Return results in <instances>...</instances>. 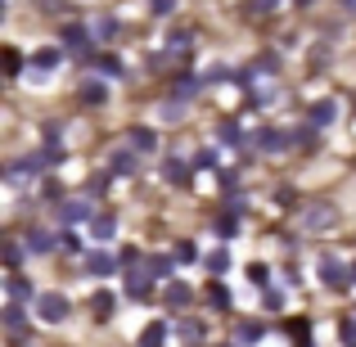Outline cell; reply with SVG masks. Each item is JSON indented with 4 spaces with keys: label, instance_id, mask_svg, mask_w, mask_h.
Segmentation results:
<instances>
[{
    "label": "cell",
    "instance_id": "obj_16",
    "mask_svg": "<svg viewBox=\"0 0 356 347\" xmlns=\"http://www.w3.org/2000/svg\"><path fill=\"white\" fill-rule=\"evenodd\" d=\"M190 302H194L190 284H172L167 289V307H172V312H181V307H190Z\"/></svg>",
    "mask_w": 356,
    "mask_h": 347
},
{
    "label": "cell",
    "instance_id": "obj_35",
    "mask_svg": "<svg viewBox=\"0 0 356 347\" xmlns=\"http://www.w3.org/2000/svg\"><path fill=\"white\" fill-rule=\"evenodd\" d=\"M261 302H266V312H280V307H284V293H280V289H266Z\"/></svg>",
    "mask_w": 356,
    "mask_h": 347
},
{
    "label": "cell",
    "instance_id": "obj_10",
    "mask_svg": "<svg viewBox=\"0 0 356 347\" xmlns=\"http://www.w3.org/2000/svg\"><path fill=\"white\" fill-rule=\"evenodd\" d=\"M127 140H131V149H136V154H149V149L158 145V136H154L149 127H131V131H127Z\"/></svg>",
    "mask_w": 356,
    "mask_h": 347
},
{
    "label": "cell",
    "instance_id": "obj_37",
    "mask_svg": "<svg viewBox=\"0 0 356 347\" xmlns=\"http://www.w3.org/2000/svg\"><path fill=\"white\" fill-rule=\"evenodd\" d=\"M113 32H118V23H113V18H99V23H95V36H99V41H108Z\"/></svg>",
    "mask_w": 356,
    "mask_h": 347
},
{
    "label": "cell",
    "instance_id": "obj_38",
    "mask_svg": "<svg viewBox=\"0 0 356 347\" xmlns=\"http://www.w3.org/2000/svg\"><path fill=\"white\" fill-rule=\"evenodd\" d=\"M95 316H99V321H104V316H113V298H108V293L95 298Z\"/></svg>",
    "mask_w": 356,
    "mask_h": 347
},
{
    "label": "cell",
    "instance_id": "obj_18",
    "mask_svg": "<svg viewBox=\"0 0 356 347\" xmlns=\"http://www.w3.org/2000/svg\"><path fill=\"white\" fill-rule=\"evenodd\" d=\"M334 226V208H312L307 212V230H330Z\"/></svg>",
    "mask_w": 356,
    "mask_h": 347
},
{
    "label": "cell",
    "instance_id": "obj_23",
    "mask_svg": "<svg viewBox=\"0 0 356 347\" xmlns=\"http://www.w3.org/2000/svg\"><path fill=\"white\" fill-rule=\"evenodd\" d=\"M208 271H212V280H217V275H226V271H230V252H208Z\"/></svg>",
    "mask_w": 356,
    "mask_h": 347
},
{
    "label": "cell",
    "instance_id": "obj_41",
    "mask_svg": "<svg viewBox=\"0 0 356 347\" xmlns=\"http://www.w3.org/2000/svg\"><path fill=\"white\" fill-rule=\"evenodd\" d=\"M118 257H122V266H127V271H136V266H140V252H136V248H122Z\"/></svg>",
    "mask_w": 356,
    "mask_h": 347
},
{
    "label": "cell",
    "instance_id": "obj_42",
    "mask_svg": "<svg viewBox=\"0 0 356 347\" xmlns=\"http://www.w3.org/2000/svg\"><path fill=\"white\" fill-rule=\"evenodd\" d=\"M149 9L163 18V14H172V9H176V0H149Z\"/></svg>",
    "mask_w": 356,
    "mask_h": 347
},
{
    "label": "cell",
    "instance_id": "obj_2",
    "mask_svg": "<svg viewBox=\"0 0 356 347\" xmlns=\"http://www.w3.org/2000/svg\"><path fill=\"white\" fill-rule=\"evenodd\" d=\"M316 275H321V284H330V289H348V271H343V261L334 257V252H325V257L316 261Z\"/></svg>",
    "mask_w": 356,
    "mask_h": 347
},
{
    "label": "cell",
    "instance_id": "obj_13",
    "mask_svg": "<svg viewBox=\"0 0 356 347\" xmlns=\"http://www.w3.org/2000/svg\"><path fill=\"white\" fill-rule=\"evenodd\" d=\"M50 248H54V234L50 230H41V226L27 230V252H50Z\"/></svg>",
    "mask_w": 356,
    "mask_h": 347
},
{
    "label": "cell",
    "instance_id": "obj_43",
    "mask_svg": "<svg viewBox=\"0 0 356 347\" xmlns=\"http://www.w3.org/2000/svg\"><path fill=\"white\" fill-rule=\"evenodd\" d=\"M266 275H270V271L261 266V261H257V266H248V280H252V284H266Z\"/></svg>",
    "mask_w": 356,
    "mask_h": 347
},
{
    "label": "cell",
    "instance_id": "obj_9",
    "mask_svg": "<svg viewBox=\"0 0 356 347\" xmlns=\"http://www.w3.org/2000/svg\"><path fill=\"white\" fill-rule=\"evenodd\" d=\"M86 217H90V203L86 199H72V203H63V208H59L63 226H77V221H86Z\"/></svg>",
    "mask_w": 356,
    "mask_h": 347
},
{
    "label": "cell",
    "instance_id": "obj_1",
    "mask_svg": "<svg viewBox=\"0 0 356 347\" xmlns=\"http://www.w3.org/2000/svg\"><path fill=\"white\" fill-rule=\"evenodd\" d=\"M68 312H72V307H68V298H63V293H41V298H36V316H41L45 325L68 321Z\"/></svg>",
    "mask_w": 356,
    "mask_h": 347
},
{
    "label": "cell",
    "instance_id": "obj_7",
    "mask_svg": "<svg viewBox=\"0 0 356 347\" xmlns=\"http://www.w3.org/2000/svg\"><path fill=\"white\" fill-rule=\"evenodd\" d=\"M339 122V104L334 99H316L312 104V127H334Z\"/></svg>",
    "mask_w": 356,
    "mask_h": 347
},
{
    "label": "cell",
    "instance_id": "obj_20",
    "mask_svg": "<svg viewBox=\"0 0 356 347\" xmlns=\"http://www.w3.org/2000/svg\"><path fill=\"white\" fill-rule=\"evenodd\" d=\"M81 99H86V104H104L108 86H104V81H86V86H81Z\"/></svg>",
    "mask_w": 356,
    "mask_h": 347
},
{
    "label": "cell",
    "instance_id": "obj_4",
    "mask_svg": "<svg viewBox=\"0 0 356 347\" xmlns=\"http://www.w3.org/2000/svg\"><path fill=\"white\" fill-rule=\"evenodd\" d=\"M118 266H122V257H113V252H90V257H86V271L99 275V280H108Z\"/></svg>",
    "mask_w": 356,
    "mask_h": 347
},
{
    "label": "cell",
    "instance_id": "obj_17",
    "mask_svg": "<svg viewBox=\"0 0 356 347\" xmlns=\"http://www.w3.org/2000/svg\"><path fill=\"white\" fill-rule=\"evenodd\" d=\"M108 172H118V176H131V172H136V158H131L127 149H118V154H108Z\"/></svg>",
    "mask_w": 356,
    "mask_h": 347
},
{
    "label": "cell",
    "instance_id": "obj_30",
    "mask_svg": "<svg viewBox=\"0 0 356 347\" xmlns=\"http://www.w3.org/2000/svg\"><path fill=\"white\" fill-rule=\"evenodd\" d=\"M18 68H23V54L14 45H5V77H18Z\"/></svg>",
    "mask_w": 356,
    "mask_h": 347
},
{
    "label": "cell",
    "instance_id": "obj_28",
    "mask_svg": "<svg viewBox=\"0 0 356 347\" xmlns=\"http://www.w3.org/2000/svg\"><path fill=\"white\" fill-rule=\"evenodd\" d=\"M194 257H199V248H194L190 239H181V243L172 248V261H181V266H185V261H194Z\"/></svg>",
    "mask_w": 356,
    "mask_h": 347
},
{
    "label": "cell",
    "instance_id": "obj_40",
    "mask_svg": "<svg viewBox=\"0 0 356 347\" xmlns=\"http://www.w3.org/2000/svg\"><path fill=\"white\" fill-rule=\"evenodd\" d=\"M194 167H217V154H212V149H199V154H194Z\"/></svg>",
    "mask_w": 356,
    "mask_h": 347
},
{
    "label": "cell",
    "instance_id": "obj_45",
    "mask_svg": "<svg viewBox=\"0 0 356 347\" xmlns=\"http://www.w3.org/2000/svg\"><path fill=\"white\" fill-rule=\"evenodd\" d=\"M343 347H356V321L343 325Z\"/></svg>",
    "mask_w": 356,
    "mask_h": 347
},
{
    "label": "cell",
    "instance_id": "obj_29",
    "mask_svg": "<svg viewBox=\"0 0 356 347\" xmlns=\"http://www.w3.org/2000/svg\"><path fill=\"white\" fill-rule=\"evenodd\" d=\"M181 343H203V325L199 321H181Z\"/></svg>",
    "mask_w": 356,
    "mask_h": 347
},
{
    "label": "cell",
    "instance_id": "obj_47",
    "mask_svg": "<svg viewBox=\"0 0 356 347\" xmlns=\"http://www.w3.org/2000/svg\"><path fill=\"white\" fill-rule=\"evenodd\" d=\"M163 118L176 122V118H181V104H176V99H167V104H163Z\"/></svg>",
    "mask_w": 356,
    "mask_h": 347
},
{
    "label": "cell",
    "instance_id": "obj_34",
    "mask_svg": "<svg viewBox=\"0 0 356 347\" xmlns=\"http://www.w3.org/2000/svg\"><path fill=\"white\" fill-rule=\"evenodd\" d=\"M284 334H293L298 343H307V321H302V316H293V321L284 325Z\"/></svg>",
    "mask_w": 356,
    "mask_h": 347
},
{
    "label": "cell",
    "instance_id": "obj_5",
    "mask_svg": "<svg viewBox=\"0 0 356 347\" xmlns=\"http://www.w3.org/2000/svg\"><path fill=\"white\" fill-rule=\"evenodd\" d=\"M284 145H289V136L280 127H261L257 131V149H261V154H280Z\"/></svg>",
    "mask_w": 356,
    "mask_h": 347
},
{
    "label": "cell",
    "instance_id": "obj_31",
    "mask_svg": "<svg viewBox=\"0 0 356 347\" xmlns=\"http://www.w3.org/2000/svg\"><path fill=\"white\" fill-rule=\"evenodd\" d=\"M270 9H275V0H248V5H243V14H248V18H261V14H270Z\"/></svg>",
    "mask_w": 356,
    "mask_h": 347
},
{
    "label": "cell",
    "instance_id": "obj_19",
    "mask_svg": "<svg viewBox=\"0 0 356 347\" xmlns=\"http://www.w3.org/2000/svg\"><path fill=\"white\" fill-rule=\"evenodd\" d=\"M32 68H41V72L59 68V50H50V45H45V50H36V54H32Z\"/></svg>",
    "mask_w": 356,
    "mask_h": 347
},
{
    "label": "cell",
    "instance_id": "obj_8",
    "mask_svg": "<svg viewBox=\"0 0 356 347\" xmlns=\"http://www.w3.org/2000/svg\"><path fill=\"white\" fill-rule=\"evenodd\" d=\"M90 234H95L99 243H108V239L118 234V217H113V212H95V221H90Z\"/></svg>",
    "mask_w": 356,
    "mask_h": 347
},
{
    "label": "cell",
    "instance_id": "obj_15",
    "mask_svg": "<svg viewBox=\"0 0 356 347\" xmlns=\"http://www.w3.org/2000/svg\"><path fill=\"white\" fill-rule=\"evenodd\" d=\"M5 293H9V302H27V298H32V284H27L23 275H9Z\"/></svg>",
    "mask_w": 356,
    "mask_h": 347
},
{
    "label": "cell",
    "instance_id": "obj_21",
    "mask_svg": "<svg viewBox=\"0 0 356 347\" xmlns=\"http://www.w3.org/2000/svg\"><path fill=\"white\" fill-rule=\"evenodd\" d=\"M208 302L217 307V312H226V307H230V289L221 284V280H212V289H208Z\"/></svg>",
    "mask_w": 356,
    "mask_h": 347
},
{
    "label": "cell",
    "instance_id": "obj_26",
    "mask_svg": "<svg viewBox=\"0 0 356 347\" xmlns=\"http://www.w3.org/2000/svg\"><path fill=\"white\" fill-rule=\"evenodd\" d=\"M0 261H5L9 271H18L23 266V248H18V243H5V248H0Z\"/></svg>",
    "mask_w": 356,
    "mask_h": 347
},
{
    "label": "cell",
    "instance_id": "obj_32",
    "mask_svg": "<svg viewBox=\"0 0 356 347\" xmlns=\"http://www.w3.org/2000/svg\"><path fill=\"white\" fill-rule=\"evenodd\" d=\"M99 72H104V77H122V59L118 54H104V59H99Z\"/></svg>",
    "mask_w": 356,
    "mask_h": 347
},
{
    "label": "cell",
    "instance_id": "obj_33",
    "mask_svg": "<svg viewBox=\"0 0 356 347\" xmlns=\"http://www.w3.org/2000/svg\"><path fill=\"white\" fill-rule=\"evenodd\" d=\"M172 90H176L181 99H185V95H194V90H199V77H176V86H172Z\"/></svg>",
    "mask_w": 356,
    "mask_h": 347
},
{
    "label": "cell",
    "instance_id": "obj_25",
    "mask_svg": "<svg viewBox=\"0 0 356 347\" xmlns=\"http://www.w3.org/2000/svg\"><path fill=\"white\" fill-rule=\"evenodd\" d=\"M261 334H266V325L248 321V325H239V334H235V339H239V343H261Z\"/></svg>",
    "mask_w": 356,
    "mask_h": 347
},
{
    "label": "cell",
    "instance_id": "obj_12",
    "mask_svg": "<svg viewBox=\"0 0 356 347\" xmlns=\"http://www.w3.org/2000/svg\"><path fill=\"white\" fill-rule=\"evenodd\" d=\"M163 176H167V185H190V167H185L181 158H167V163H163Z\"/></svg>",
    "mask_w": 356,
    "mask_h": 347
},
{
    "label": "cell",
    "instance_id": "obj_6",
    "mask_svg": "<svg viewBox=\"0 0 356 347\" xmlns=\"http://www.w3.org/2000/svg\"><path fill=\"white\" fill-rule=\"evenodd\" d=\"M63 45H68L72 54H86V45H90V32H86L81 23H68V27H63Z\"/></svg>",
    "mask_w": 356,
    "mask_h": 347
},
{
    "label": "cell",
    "instance_id": "obj_48",
    "mask_svg": "<svg viewBox=\"0 0 356 347\" xmlns=\"http://www.w3.org/2000/svg\"><path fill=\"white\" fill-rule=\"evenodd\" d=\"M63 248H68V252H81V239H77V234L68 230V234H63Z\"/></svg>",
    "mask_w": 356,
    "mask_h": 347
},
{
    "label": "cell",
    "instance_id": "obj_39",
    "mask_svg": "<svg viewBox=\"0 0 356 347\" xmlns=\"http://www.w3.org/2000/svg\"><path fill=\"white\" fill-rule=\"evenodd\" d=\"M167 45H172V50H185V45H190V32H167Z\"/></svg>",
    "mask_w": 356,
    "mask_h": 347
},
{
    "label": "cell",
    "instance_id": "obj_36",
    "mask_svg": "<svg viewBox=\"0 0 356 347\" xmlns=\"http://www.w3.org/2000/svg\"><path fill=\"white\" fill-rule=\"evenodd\" d=\"M217 136L226 140V145H239V127H235V122H221V127H217Z\"/></svg>",
    "mask_w": 356,
    "mask_h": 347
},
{
    "label": "cell",
    "instance_id": "obj_46",
    "mask_svg": "<svg viewBox=\"0 0 356 347\" xmlns=\"http://www.w3.org/2000/svg\"><path fill=\"white\" fill-rule=\"evenodd\" d=\"M230 77V68H221V63H212V68H208V81H226Z\"/></svg>",
    "mask_w": 356,
    "mask_h": 347
},
{
    "label": "cell",
    "instance_id": "obj_50",
    "mask_svg": "<svg viewBox=\"0 0 356 347\" xmlns=\"http://www.w3.org/2000/svg\"><path fill=\"white\" fill-rule=\"evenodd\" d=\"M352 280H356V266H352Z\"/></svg>",
    "mask_w": 356,
    "mask_h": 347
},
{
    "label": "cell",
    "instance_id": "obj_3",
    "mask_svg": "<svg viewBox=\"0 0 356 347\" xmlns=\"http://www.w3.org/2000/svg\"><path fill=\"white\" fill-rule=\"evenodd\" d=\"M127 293L136 298V302H149V298H154V275H149V271H127Z\"/></svg>",
    "mask_w": 356,
    "mask_h": 347
},
{
    "label": "cell",
    "instance_id": "obj_22",
    "mask_svg": "<svg viewBox=\"0 0 356 347\" xmlns=\"http://www.w3.org/2000/svg\"><path fill=\"white\" fill-rule=\"evenodd\" d=\"M54 163H63V149H59V145H50V149H41V154H32V167H54Z\"/></svg>",
    "mask_w": 356,
    "mask_h": 347
},
{
    "label": "cell",
    "instance_id": "obj_14",
    "mask_svg": "<svg viewBox=\"0 0 356 347\" xmlns=\"http://www.w3.org/2000/svg\"><path fill=\"white\" fill-rule=\"evenodd\" d=\"M0 321H5V330H9V334H23V330H27V316H23V307H18V302H9Z\"/></svg>",
    "mask_w": 356,
    "mask_h": 347
},
{
    "label": "cell",
    "instance_id": "obj_49",
    "mask_svg": "<svg viewBox=\"0 0 356 347\" xmlns=\"http://www.w3.org/2000/svg\"><path fill=\"white\" fill-rule=\"evenodd\" d=\"M348 5H352V9H356V0H348Z\"/></svg>",
    "mask_w": 356,
    "mask_h": 347
},
{
    "label": "cell",
    "instance_id": "obj_27",
    "mask_svg": "<svg viewBox=\"0 0 356 347\" xmlns=\"http://www.w3.org/2000/svg\"><path fill=\"white\" fill-rule=\"evenodd\" d=\"M145 271H149L154 280H163L167 271H172V257H163V252H158V257H149V261H145Z\"/></svg>",
    "mask_w": 356,
    "mask_h": 347
},
{
    "label": "cell",
    "instance_id": "obj_11",
    "mask_svg": "<svg viewBox=\"0 0 356 347\" xmlns=\"http://www.w3.org/2000/svg\"><path fill=\"white\" fill-rule=\"evenodd\" d=\"M167 343V321H154L140 330V347H163Z\"/></svg>",
    "mask_w": 356,
    "mask_h": 347
},
{
    "label": "cell",
    "instance_id": "obj_44",
    "mask_svg": "<svg viewBox=\"0 0 356 347\" xmlns=\"http://www.w3.org/2000/svg\"><path fill=\"white\" fill-rule=\"evenodd\" d=\"M298 145L312 149V145H316V127H302V131H298Z\"/></svg>",
    "mask_w": 356,
    "mask_h": 347
},
{
    "label": "cell",
    "instance_id": "obj_24",
    "mask_svg": "<svg viewBox=\"0 0 356 347\" xmlns=\"http://www.w3.org/2000/svg\"><path fill=\"white\" fill-rule=\"evenodd\" d=\"M235 230H239V221L230 217V212H226V217H217V221H212V234H221V239H235Z\"/></svg>",
    "mask_w": 356,
    "mask_h": 347
}]
</instances>
